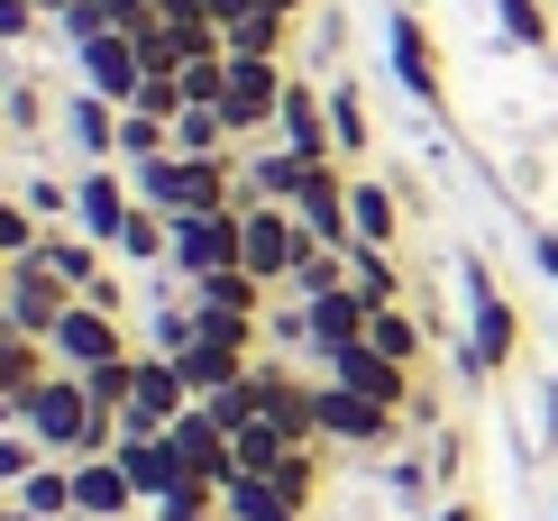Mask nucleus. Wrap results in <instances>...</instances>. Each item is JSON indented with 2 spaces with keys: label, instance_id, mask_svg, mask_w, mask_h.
<instances>
[{
  "label": "nucleus",
  "instance_id": "obj_27",
  "mask_svg": "<svg viewBox=\"0 0 558 521\" xmlns=\"http://www.w3.org/2000/svg\"><path fill=\"white\" fill-rule=\"evenodd\" d=\"M64 129H74V147H92V156H120V101H101V92H74Z\"/></svg>",
  "mask_w": 558,
  "mask_h": 521
},
{
  "label": "nucleus",
  "instance_id": "obj_34",
  "mask_svg": "<svg viewBox=\"0 0 558 521\" xmlns=\"http://www.w3.org/2000/svg\"><path fill=\"white\" fill-rule=\"evenodd\" d=\"M83 393H92V412H129V393H137V358L92 366V375H83Z\"/></svg>",
  "mask_w": 558,
  "mask_h": 521
},
{
  "label": "nucleus",
  "instance_id": "obj_51",
  "mask_svg": "<svg viewBox=\"0 0 558 521\" xmlns=\"http://www.w3.org/2000/svg\"><path fill=\"white\" fill-rule=\"evenodd\" d=\"M147 521H156V512H147Z\"/></svg>",
  "mask_w": 558,
  "mask_h": 521
},
{
  "label": "nucleus",
  "instance_id": "obj_48",
  "mask_svg": "<svg viewBox=\"0 0 558 521\" xmlns=\"http://www.w3.org/2000/svg\"><path fill=\"white\" fill-rule=\"evenodd\" d=\"M549 448H558V375H549Z\"/></svg>",
  "mask_w": 558,
  "mask_h": 521
},
{
  "label": "nucleus",
  "instance_id": "obj_16",
  "mask_svg": "<svg viewBox=\"0 0 558 521\" xmlns=\"http://www.w3.org/2000/svg\"><path fill=\"white\" fill-rule=\"evenodd\" d=\"M275 137H284L302 165H330V156H339V137H330V92L293 83V92H284V110H275Z\"/></svg>",
  "mask_w": 558,
  "mask_h": 521
},
{
  "label": "nucleus",
  "instance_id": "obj_17",
  "mask_svg": "<svg viewBox=\"0 0 558 521\" xmlns=\"http://www.w3.org/2000/svg\"><path fill=\"white\" fill-rule=\"evenodd\" d=\"M366 320H376V302H366L357 283H339V293L302 302V329H312V348H320V358H339V348H357V339H366Z\"/></svg>",
  "mask_w": 558,
  "mask_h": 521
},
{
  "label": "nucleus",
  "instance_id": "obj_18",
  "mask_svg": "<svg viewBox=\"0 0 558 521\" xmlns=\"http://www.w3.org/2000/svg\"><path fill=\"white\" fill-rule=\"evenodd\" d=\"M129 210H137V193L110 174V165H92V174L74 183V229H83V239H101V247H110V239L129 229Z\"/></svg>",
  "mask_w": 558,
  "mask_h": 521
},
{
  "label": "nucleus",
  "instance_id": "obj_3",
  "mask_svg": "<svg viewBox=\"0 0 558 521\" xmlns=\"http://www.w3.org/2000/svg\"><path fill=\"white\" fill-rule=\"evenodd\" d=\"M458 283H468V348H476V385H485V375H504V366H513V348H522V320H513L504 283L485 275L476 256L458 266Z\"/></svg>",
  "mask_w": 558,
  "mask_h": 521
},
{
  "label": "nucleus",
  "instance_id": "obj_2",
  "mask_svg": "<svg viewBox=\"0 0 558 521\" xmlns=\"http://www.w3.org/2000/svg\"><path fill=\"white\" fill-rule=\"evenodd\" d=\"M19 431H28L46 458L74 467V458H83V431H92V393H83V375H74V366H56L37 393H19Z\"/></svg>",
  "mask_w": 558,
  "mask_h": 521
},
{
  "label": "nucleus",
  "instance_id": "obj_6",
  "mask_svg": "<svg viewBox=\"0 0 558 521\" xmlns=\"http://www.w3.org/2000/svg\"><path fill=\"white\" fill-rule=\"evenodd\" d=\"M284 92H293V74H284V64H266V56H229V92H220V110H229V137H247V129H275Z\"/></svg>",
  "mask_w": 558,
  "mask_h": 521
},
{
  "label": "nucleus",
  "instance_id": "obj_19",
  "mask_svg": "<svg viewBox=\"0 0 558 521\" xmlns=\"http://www.w3.org/2000/svg\"><path fill=\"white\" fill-rule=\"evenodd\" d=\"M385 56H393V74H403V92L422 110H439V56H430V28L412 10H393V28H385Z\"/></svg>",
  "mask_w": 558,
  "mask_h": 521
},
{
  "label": "nucleus",
  "instance_id": "obj_35",
  "mask_svg": "<svg viewBox=\"0 0 558 521\" xmlns=\"http://www.w3.org/2000/svg\"><path fill=\"white\" fill-rule=\"evenodd\" d=\"M120 156H129V165L174 156V129H166V120H147V110H120Z\"/></svg>",
  "mask_w": 558,
  "mask_h": 521
},
{
  "label": "nucleus",
  "instance_id": "obj_33",
  "mask_svg": "<svg viewBox=\"0 0 558 521\" xmlns=\"http://www.w3.org/2000/svg\"><path fill=\"white\" fill-rule=\"evenodd\" d=\"M339 283H348V247H312L293 266V302H320V293H339Z\"/></svg>",
  "mask_w": 558,
  "mask_h": 521
},
{
  "label": "nucleus",
  "instance_id": "obj_21",
  "mask_svg": "<svg viewBox=\"0 0 558 521\" xmlns=\"http://www.w3.org/2000/svg\"><path fill=\"white\" fill-rule=\"evenodd\" d=\"M266 293H275V283H257L247 266H229V275H202L193 283V312L202 320H266Z\"/></svg>",
  "mask_w": 558,
  "mask_h": 521
},
{
  "label": "nucleus",
  "instance_id": "obj_37",
  "mask_svg": "<svg viewBox=\"0 0 558 521\" xmlns=\"http://www.w3.org/2000/svg\"><path fill=\"white\" fill-rule=\"evenodd\" d=\"M37 239H46V220H37L28 202H10V193H0V256L19 266V256H37Z\"/></svg>",
  "mask_w": 558,
  "mask_h": 521
},
{
  "label": "nucleus",
  "instance_id": "obj_41",
  "mask_svg": "<svg viewBox=\"0 0 558 521\" xmlns=\"http://www.w3.org/2000/svg\"><path fill=\"white\" fill-rule=\"evenodd\" d=\"M504 37L513 46H549V10L541 0H504Z\"/></svg>",
  "mask_w": 558,
  "mask_h": 521
},
{
  "label": "nucleus",
  "instance_id": "obj_32",
  "mask_svg": "<svg viewBox=\"0 0 558 521\" xmlns=\"http://www.w3.org/2000/svg\"><path fill=\"white\" fill-rule=\"evenodd\" d=\"M348 283H357L366 302H403V266H393V247H348Z\"/></svg>",
  "mask_w": 558,
  "mask_h": 521
},
{
  "label": "nucleus",
  "instance_id": "obj_7",
  "mask_svg": "<svg viewBox=\"0 0 558 521\" xmlns=\"http://www.w3.org/2000/svg\"><path fill=\"white\" fill-rule=\"evenodd\" d=\"M56 366H74V375H92V366H110V358H137L129 348V329H120V312H101V302H74V312L56 320Z\"/></svg>",
  "mask_w": 558,
  "mask_h": 521
},
{
  "label": "nucleus",
  "instance_id": "obj_8",
  "mask_svg": "<svg viewBox=\"0 0 558 521\" xmlns=\"http://www.w3.org/2000/svg\"><path fill=\"white\" fill-rule=\"evenodd\" d=\"M247 385H257V412L275 421V431H293L302 448H320V385H302V375L275 366V358L247 366Z\"/></svg>",
  "mask_w": 558,
  "mask_h": 521
},
{
  "label": "nucleus",
  "instance_id": "obj_11",
  "mask_svg": "<svg viewBox=\"0 0 558 521\" xmlns=\"http://www.w3.org/2000/svg\"><path fill=\"white\" fill-rule=\"evenodd\" d=\"M110 458H120V476L137 485V504H147V512L183 485V448H174L166 431H120V448H110Z\"/></svg>",
  "mask_w": 558,
  "mask_h": 521
},
{
  "label": "nucleus",
  "instance_id": "obj_46",
  "mask_svg": "<svg viewBox=\"0 0 558 521\" xmlns=\"http://www.w3.org/2000/svg\"><path fill=\"white\" fill-rule=\"evenodd\" d=\"M430 521H485V512H476V504H439Z\"/></svg>",
  "mask_w": 558,
  "mask_h": 521
},
{
  "label": "nucleus",
  "instance_id": "obj_12",
  "mask_svg": "<svg viewBox=\"0 0 558 521\" xmlns=\"http://www.w3.org/2000/svg\"><path fill=\"white\" fill-rule=\"evenodd\" d=\"M393 421L403 412H385V402H366L348 385H320V448H385Z\"/></svg>",
  "mask_w": 558,
  "mask_h": 521
},
{
  "label": "nucleus",
  "instance_id": "obj_43",
  "mask_svg": "<svg viewBox=\"0 0 558 521\" xmlns=\"http://www.w3.org/2000/svg\"><path fill=\"white\" fill-rule=\"evenodd\" d=\"M37 28V0H0V46H19Z\"/></svg>",
  "mask_w": 558,
  "mask_h": 521
},
{
  "label": "nucleus",
  "instance_id": "obj_36",
  "mask_svg": "<svg viewBox=\"0 0 558 521\" xmlns=\"http://www.w3.org/2000/svg\"><path fill=\"white\" fill-rule=\"evenodd\" d=\"M330 137H339V156H366V101H357V83H330Z\"/></svg>",
  "mask_w": 558,
  "mask_h": 521
},
{
  "label": "nucleus",
  "instance_id": "obj_5",
  "mask_svg": "<svg viewBox=\"0 0 558 521\" xmlns=\"http://www.w3.org/2000/svg\"><path fill=\"white\" fill-rule=\"evenodd\" d=\"M239 247H247V210L239 202H229V210H183V220H174V275L183 283L229 275V266H239Z\"/></svg>",
  "mask_w": 558,
  "mask_h": 521
},
{
  "label": "nucleus",
  "instance_id": "obj_26",
  "mask_svg": "<svg viewBox=\"0 0 558 521\" xmlns=\"http://www.w3.org/2000/svg\"><path fill=\"white\" fill-rule=\"evenodd\" d=\"M220 512L229 521H302V504H293V494H275L266 476H229L220 485Z\"/></svg>",
  "mask_w": 558,
  "mask_h": 521
},
{
  "label": "nucleus",
  "instance_id": "obj_28",
  "mask_svg": "<svg viewBox=\"0 0 558 521\" xmlns=\"http://www.w3.org/2000/svg\"><path fill=\"white\" fill-rule=\"evenodd\" d=\"M229 448H239V476H266V467H275V458H293L302 439H293V431H275V421L257 412V421H239V431H229Z\"/></svg>",
  "mask_w": 558,
  "mask_h": 521
},
{
  "label": "nucleus",
  "instance_id": "obj_29",
  "mask_svg": "<svg viewBox=\"0 0 558 521\" xmlns=\"http://www.w3.org/2000/svg\"><path fill=\"white\" fill-rule=\"evenodd\" d=\"M19 504H28L37 521H74V467H64V458H46L37 476L19 485Z\"/></svg>",
  "mask_w": 558,
  "mask_h": 521
},
{
  "label": "nucleus",
  "instance_id": "obj_23",
  "mask_svg": "<svg viewBox=\"0 0 558 521\" xmlns=\"http://www.w3.org/2000/svg\"><path fill=\"white\" fill-rule=\"evenodd\" d=\"M348 220H357V247H393L403 239V210H393V193L376 174H348Z\"/></svg>",
  "mask_w": 558,
  "mask_h": 521
},
{
  "label": "nucleus",
  "instance_id": "obj_10",
  "mask_svg": "<svg viewBox=\"0 0 558 521\" xmlns=\"http://www.w3.org/2000/svg\"><path fill=\"white\" fill-rule=\"evenodd\" d=\"M74 302H83V293H74L64 275H46L37 256H19V266H10V302H0V312L28 329V339H56V320L74 312Z\"/></svg>",
  "mask_w": 558,
  "mask_h": 521
},
{
  "label": "nucleus",
  "instance_id": "obj_31",
  "mask_svg": "<svg viewBox=\"0 0 558 521\" xmlns=\"http://www.w3.org/2000/svg\"><path fill=\"white\" fill-rule=\"evenodd\" d=\"M284 46H293V19H275V10H247L239 28H229V56H266V64H284Z\"/></svg>",
  "mask_w": 558,
  "mask_h": 521
},
{
  "label": "nucleus",
  "instance_id": "obj_39",
  "mask_svg": "<svg viewBox=\"0 0 558 521\" xmlns=\"http://www.w3.org/2000/svg\"><path fill=\"white\" fill-rule=\"evenodd\" d=\"M156 521H229V512H220V485H193V476H183L166 504H156Z\"/></svg>",
  "mask_w": 558,
  "mask_h": 521
},
{
  "label": "nucleus",
  "instance_id": "obj_49",
  "mask_svg": "<svg viewBox=\"0 0 558 521\" xmlns=\"http://www.w3.org/2000/svg\"><path fill=\"white\" fill-rule=\"evenodd\" d=\"M37 19H64V0H37Z\"/></svg>",
  "mask_w": 558,
  "mask_h": 521
},
{
  "label": "nucleus",
  "instance_id": "obj_25",
  "mask_svg": "<svg viewBox=\"0 0 558 521\" xmlns=\"http://www.w3.org/2000/svg\"><path fill=\"white\" fill-rule=\"evenodd\" d=\"M302 174H312V165H302L293 147L247 156V165H239V202H293V193H302Z\"/></svg>",
  "mask_w": 558,
  "mask_h": 521
},
{
  "label": "nucleus",
  "instance_id": "obj_44",
  "mask_svg": "<svg viewBox=\"0 0 558 521\" xmlns=\"http://www.w3.org/2000/svg\"><path fill=\"white\" fill-rule=\"evenodd\" d=\"M202 10H211L220 28H239V19H247V10H266V0H202Z\"/></svg>",
  "mask_w": 558,
  "mask_h": 521
},
{
  "label": "nucleus",
  "instance_id": "obj_20",
  "mask_svg": "<svg viewBox=\"0 0 558 521\" xmlns=\"http://www.w3.org/2000/svg\"><path fill=\"white\" fill-rule=\"evenodd\" d=\"M74 512L83 521H129L147 504H137V485L120 476V458H74Z\"/></svg>",
  "mask_w": 558,
  "mask_h": 521
},
{
  "label": "nucleus",
  "instance_id": "obj_47",
  "mask_svg": "<svg viewBox=\"0 0 558 521\" xmlns=\"http://www.w3.org/2000/svg\"><path fill=\"white\" fill-rule=\"evenodd\" d=\"M266 10H275V19H302V10H312V0H266Z\"/></svg>",
  "mask_w": 558,
  "mask_h": 521
},
{
  "label": "nucleus",
  "instance_id": "obj_13",
  "mask_svg": "<svg viewBox=\"0 0 558 521\" xmlns=\"http://www.w3.org/2000/svg\"><path fill=\"white\" fill-rule=\"evenodd\" d=\"M166 439L183 448V476H193V485H229V476H239V448H229V431H220L211 402H193V412H183Z\"/></svg>",
  "mask_w": 558,
  "mask_h": 521
},
{
  "label": "nucleus",
  "instance_id": "obj_30",
  "mask_svg": "<svg viewBox=\"0 0 558 521\" xmlns=\"http://www.w3.org/2000/svg\"><path fill=\"white\" fill-rule=\"evenodd\" d=\"M366 339H376L385 358H403V366H412V358H422V348H430V329L412 320L403 302H376V320H366Z\"/></svg>",
  "mask_w": 558,
  "mask_h": 521
},
{
  "label": "nucleus",
  "instance_id": "obj_1",
  "mask_svg": "<svg viewBox=\"0 0 558 521\" xmlns=\"http://www.w3.org/2000/svg\"><path fill=\"white\" fill-rule=\"evenodd\" d=\"M129 193L147 210H166V220H183V210H229L239 202V156H147V165H129Z\"/></svg>",
  "mask_w": 558,
  "mask_h": 521
},
{
  "label": "nucleus",
  "instance_id": "obj_50",
  "mask_svg": "<svg viewBox=\"0 0 558 521\" xmlns=\"http://www.w3.org/2000/svg\"><path fill=\"white\" fill-rule=\"evenodd\" d=\"M0 302H10V256H0Z\"/></svg>",
  "mask_w": 558,
  "mask_h": 521
},
{
  "label": "nucleus",
  "instance_id": "obj_45",
  "mask_svg": "<svg viewBox=\"0 0 558 521\" xmlns=\"http://www.w3.org/2000/svg\"><path fill=\"white\" fill-rule=\"evenodd\" d=\"M531 247H541V275L558 283V229H541V239H531Z\"/></svg>",
  "mask_w": 558,
  "mask_h": 521
},
{
  "label": "nucleus",
  "instance_id": "obj_40",
  "mask_svg": "<svg viewBox=\"0 0 558 521\" xmlns=\"http://www.w3.org/2000/svg\"><path fill=\"white\" fill-rule=\"evenodd\" d=\"M37 467H46V448H37L28 431H0V485H10V494H19V485H28V476H37Z\"/></svg>",
  "mask_w": 558,
  "mask_h": 521
},
{
  "label": "nucleus",
  "instance_id": "obj_42",
  "mask_svg": "<svg viewBox=\"0 0 558 521\" xmlns=\"http://www.w3.org/2000/svg\"><path fill=\"white\" fill-rule=\"evenodd\" d=\"M19 202H28V210H37V220H46V229H56V220H64V210H74V193H64V183H28V193H19Z\"/></svg>",
  "mask_w": 558,
  "mask_h": 521
},
{
  "label": "nucleus",
  "instance_id": "obj_38",
  "mask_svg": "<svg viewBox=\"0 0 558 521\" xmlns=\"http://www.w3.org/2000/svg\"><path fill=\"white\" fill-rule=\"evenodd\" d=\"M266 485H275V494H293V504L312 512V494H320V458H312V448H293V458H275V467H266Z\"/></svg>",
  "mask_w": 558,
  "mask_h": 521
},
{
  "label": "nucleus",
  "instance_id": "obj_22",
  "mask_svg": "<svg viewBox=\"0 0 558 521\" xmlns=\"http://www.w3.org/2000/svg\"><path fill=\"white\" fill-rule=\"evenodd\" d=\"M247 358H257V348H239V339H193V348H183V385H193V402H211L220 385H239V375H247Z\"/></svg>",
  "mask_w": 558,
  "mask_h": 521
},
{
  "label": "nucleus",
  "instance_id": "obj_24",
  "mask_svg": "<svg viewBox=\"0 0 558 521\" xmlns=\"http://www.w3.org/2000/svg\"><path fill=\"white\" fill-rule=\"evenodd\" d=\"M37 266L64 275L74 293H92V283H101V239H83V229H46V239H37Z\"/></svg>",
  "mask_w": 558,
  "mask_h": 521
},
{
  "label": "nucleus",
  "instance_id": "obj_15",
  "mask_svg": "<svg viewBox=\"0 0 558 521\" xmlns=\"http://www.w3.org/2000/svg\"><path fill=\"white\" fill-rule=\"evenodd\" d=\"M74 56H83V92H101V101H137V92H147V56H137V37H120V28H110V37H92V46H74Z\"/></svg>",
  "mask_w": 558,
  "mask_h": 521
},
{
  "label": "nucleus",
  "instance_id": "obj_14",
  "mask_svg": "<svg viewBox=\"0 0 558 521\" xmlns=\"http://www.w3.org/2000/svg\"><path fill=\"white\" fill-rule=\"evenodd\" d=\"M293 220L312 229L320 247H357V220H348V174H339V165H312V174H302Z\"/></svg>",
  "mask_w": 558,
  "mask_h": 521
},
{
  "label": "nucleus",
  "instance_id": "obj_9",
  "mask_svg": "<svg viewBox=\"0 0 558 521\" xmlns=\"http://www.w3.org/2000/svg\"><path fill=\"white\" fill-rule=\"evenodd\" d=\"M320 366H330V385L366 393V402H385V412H412V366H403V358H385L376 339L339 348V358H320Z\"/></svg>",
  "mask_w": 558,
  "mask_h": 521
},
{
  "label": "nucleus",
  "instance_id": "obj_4",
  "mask_svg": "<svg viewBox=\"0 0 558 521\" xmlns=\"http://www.w3.org/2000/svg\"><path fill=\"white\" fill-rule=\"evenodd\" d=\"M239 210H247V247H239V266L257 275V283H293V266L320 247L312 229L293 220V202H239Z\"/></svg>",
  "mask_w": 558,
  "mask_h": 521
}]
</instances>
